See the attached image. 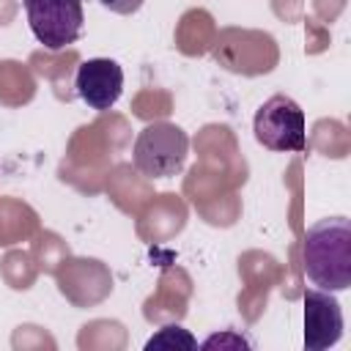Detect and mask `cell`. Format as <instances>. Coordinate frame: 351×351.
<instances>
[{
    "mask_svg": "<svg viewBox=\"0 0 351 351\" xmlns=\"http://www.w3.org/2000/svg\"><path fill=\"white\" fill-rule=\"evenodd\" d=\"M343 337V310L332 291L304 293V346L307 351H324Z\"/></svg>",
    "mask_w": 351,
    "mask_h": 351,
    "instance_id": "6",
    "label": "cell"
},
{
    "mask_svg": "<svg viewBox=\"0 0 351 351\" xmlns=\"http://www.w3.org/2000/svg\"><path fill=\"white\" fill-rule=\"evenodd\" d=\"M186 154H189V137L181 126L170 121H156L140 129L132 148L134 167L148 178H170L181 173Z\"/></svg>",
    "mask_w": 351,
    "mask_h": 351,
    "instance_id": "2",
    "label": "cell"
},
{
    "mask_svg": "<svg viewBox=\"0 0 351 351\" xmlns=\"http://www.w3.org/2000/svg\"><path fill=\"white\" fill-rule=\"evenodd\" d=\"M77 96L90 107V110H110L123 90V69L110 60V58H90L80 63L77 80H74Z\"/></svg>",
    "mask_w": 351,
    "mask_h": 351,
    "instance_id": "5",
    "label": "cell"
},
{
    "mask_svg": "<svg viewBox=\"0 0 351 351\" xmlns=\"http://www.w3.org/2000/svg\"><path fill=\"white\" fill-rule=\"evenodd\" d=\"M252 132H255V140L269 151L302 154L307 148L304 112L285 93H274L271 99H266L258 107L255 121H252Z\"/></svg>",
    "mask_w": 351,
    "mask_h": 351,
    "instance_id": "3",
    "label": "cell"
},
{
    "mask_svg": "<svg viewBox=\"0 0 351 351\" xmlns=\"http://www.w3.org/2000/svg\"><path fill=\"white\" fill-rule=\"evenodd\" d=\"M145 348L148 351H154V348H197V340L184 329V326H178V324H170V326H162L148 343H145Z\"/></svg>",
    "mask_w": 351,
    "mask_h": 351,
    "instance_id": "7",
    "label": "cell"
},
{
    "mask_svg": "<svg viewBox=\"0 0 351 351\" xmlns=\"http://www.w3.org/2000/svg\"><path fill=\"white\" fill-rule=\"evenodd\" d=\"M302 261L313 285L346 291L351 285V222L346 217H326L307 228Z\"/></svg>",
    "mask_w": 351,
    "mask_h": 351,
    "instance_id": "1",
    "label": "cell"
},
{
    "mask_svg": "<svg viewBox=\"0 0 351 351\" xmlns=\"http://www.w3.org/2000/svg\"><path fill=\"white\" fill-rule=\"evenodd\" d=\"M25 14L38 44L52 52L74 44L85 22L82 0H25Z\"/></svg>",
    "mask_w": 351,
    "mask_h": 351,
    "instance_id": "4",
    "label": "cell"
},
{
    "mask_svg": "<svg viewBox=\"0 0 351 351\" xmlns=\"http://www.w3.org/2000/svg\"><path fill=\"white\" fill-rule=\"evenodd\" d=\"M200 346H203V348H233V351H239V348H250V343H247L241 335H236V332H219V335H211V337H206Z\"/></svg>",
    "mask_w": 351,
    "mask_h": 351,
    "instance_id": "8",
    "label": "cell"
},
{
    "mask_svg": "<svg viewBox=\"0 0 351 351\" xmlns=\"http://www.w3.org/2000/svg\"><path fill=\"white\" fill-rule=\"evenodd\" d=\"M104 8H110L112 14H123V16H129V14H137L140 11V5L145 3V0H99Z\"/></svg>",
    "mask_w": 351,
    "mask_h": 351,
    "instance_id": "9",
    "label": "cell"
}]
</instances>
